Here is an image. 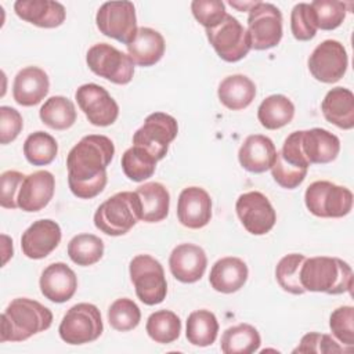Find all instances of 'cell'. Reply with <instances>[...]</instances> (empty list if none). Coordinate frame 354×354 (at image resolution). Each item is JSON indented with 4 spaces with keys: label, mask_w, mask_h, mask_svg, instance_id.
I'll return each instance as SVG.
<instances>
[{
    "label": "cell",
    "mask_w": 354,
    "mask_h": 354,
    "mask_svg": "<svg viewBox=\"0 0 354 354\" xmlns=\"http://www.w3.org/2000/svg\"><path fill=\"white\" fill-rule=\"evenodd\" d=\"M115 155L112 140L102 134L84 136L68 153V184L80 199L100 195L108 181L106 167Z\"/></svg>",
    "instance_id": "obj_1"
},
{
    "label": "cell",
    "mask_w": 354,
    "mask_h": 354,
    "mask_svg": "<svg viewBox=\"0 0 354 354\" xmlns=\"http://www.w3.org/2000/svg\"><path fill=\"white\" fill-rule=\"evenodd\" d=\"M53 324V313L46 306L28 297L11 300L1 314L0 342H24L47 330Z\"/></svg>",
    "instance_id": "obj_2"
},
{
    "label": "cell",
    "mask_w": 354,
    "mask_h": 354,
    "mask_svg": "<svg viewBox=\"0 0 354 354\" xmlns=\"http://www.w3.org/2000/svg\"><path fill=\"white\" fill-rule=\"evenodd\" d=\"M300 282L306 292L342 295L351 292L353 270L337 257H306L300 268Z\"/></svg>",
    "instance_id": "obj_3"
},
{
    "label": "cell",
    "mask_w": 354,
    "mask_h": 354,
    "mask_svg": "<svg viewBox=\"0 0 354 354\" xmlns=\"http://www.w3.org/2000/svg\"><path fill=\"white\" fill-rule=\"evenodd\" d=\"M138 220H141V202L136 191H122L109 196L94 213V225L111 236L127 234Z\"/></svg>",
    "instance_id": "obj_4"
},
{
    "label": "cell",
    "mask_w": 354,
    "mask_h": 354,
    "mask_svg": "<svg viewBox=\"0 0 354 354\" xmlns=\"http://www.w3.org/2000/svg\"><path fill=\"white\" fill-rule=\"evenodd\" d=\"M304 203L308 212L322 218H339L353 209V192L326 180L311 183L304 192Z\"/></svg>",
    "instance_id": "obj_5"
},
{
    "label": "cell",
    "mask_w": 354,
    "mask_h": 354,
    "mask_svg": "<svg viewBox=\"0 0 354 354\" xmlns=\"http://www.w3.org/2000/svg\"><path fill=\"white\" fill-rule=\"evenodd\" d=\"M130 279L137 297L147 306L162 303L167 295V282L162 264L149 254H137L129 266Z\"/></svg>",
    "instance_id": "obj_6"
},
{
    "label": "cell",
    "mask_w": 354,
    "mask_h": 354,
    "mask_svg": "<svg viewBox=\"0 0 354 354\" xmlns=\"http://www.w3.org/2000/svg\"><path fill=\"white\" fill-rule=\"evenodd\" d=\"M104 330L101 313L91 303H77L64 315L58 333L59 337L72 346H80L97 340Z\"/></svg>",
    "instance_id": "obj_7"
},
{
    "label": "cell",
    "mask_w": 354,
    "mask_h": 354,
    "mask_svg": "<svg viewBox=\"0 0 354 354\" xmlns=\"http://www.w3.org/2000/svg\"><path fill=\"white\" fill-rule=\"evenodd\" d=\"M206 36L217 55L225 62H238L252 50L246 28L230 14L216 26L206 29Z\"/></svg>",
    "instance_id": "obj_8"
},
{
    "label": "cell",
    "mask_w": 354,
    "mask_h": 354,
    "mask_svg": "<svg viewBox=\"0 0 354 354\" xmlns=\"http://www.w3.org/2000/svg\"><path fill=\"white\" fill-rule=\"evenodd\" d=\"M86 62L93 73L115 84H127L134 75V62L129 54L108 43L91 46L86 54Z\"/></svg>",
    "instance_id": "obj_9"
},
{
    "label": "cell",
    "mask_w": 354,
    "mask_h": 354,
    "mask_svg": "<svg viewBox=\"0 0 354 354\" xmlns=\"http://www.w3.org/2000/svg\"><path fill=\"white\" fill-rule=\"evenodd\" d=\"M177 120L165 112L148 115L144 124L134 133L133 145L144 148L155 160H162L169 149V144L177 137Z\"/></svg>",
    "instance_id": "obj_10"
},
{
    "label": "cell",
    "mask_w": 354,
    "mask_h": 354,
    "mask_svg": "<svg viewBox=\"0 0 354 354\" xmlns=\"http://www.w3.org/2000/svg\"><path fill=\"white\" fill-rule=\"evenodd\" d=\"M98 30L123 44H130L137 35L136 8L131 1H106L95 15Z\"/></svg>",
    "instance_id": "obj_11"
},
{
    "label": "cell",
    "mask_w": 354,
    "mask_h": 354,
    "mask_svg": "<svg viewBox=\"0 0 354 354\" xmlns=\"http://www.w3.org/2000/svg\"><path fill=\"white\" fill-rule=\"evenodd\" d=\"M248 33L250 46L254 50L275 47L282 39V14L271 3L256 1L249 10Z\"/></svg>",
    "instance_id": "obj_12"
},
{
    "label": "cell",
    "mask_w": 354,
    "mask_h": 354,
    "mask_svg": "<svg viewBox=\"0 0 354 354\" xmlns=\"http://www.w3.org/2000/svg\"><path fill=\"white\" fill-rule=\"evenodd\" d=\"M348 66V57L344 46L337 40H324L308 57V69L314 79L322 83L339 82Z\"/></svg>",
    "instance_id": "obj_13"
},
{
    "label": "cell",
    "mask_w": 354,
    "mask_h": 354,
    "mask_svg": "<svg viewBox=\"0 0 354 354\" xmlns=\"http://www.w3.org/2000/svg\"><path fill=\"white\" fill-rule=\"evenodd\" d=\"M235 210L242 225L252 235L270 232L277 221V213L271 202L259 191H249L239 195Z\"/></svg>",
    "instance_id": "obj_14"
},
{
    "label": "cell",
    "mask_w": 354,
    "mask_h": 354,
    "mask_svg": "<svg viewBox=\"0 0 354 354\" xmlns=\"http://www.w3.org/2000/svg\"><path fill=\"white\" fill-rule=\"evenodd\" d=\"M75 100L93 126H111L119 116L116 101L102 86L95 83L82 84L75 93Z\"/></svg>",
    "instance_id": "obj_15"
},
{
    "label": "cell",
    "mask_w": 354,
    "mask_h": 354,
    "mask_svg": "<svg viewBox=\"0 0 354 354\" xmlns=\"http://www.w3.org/2000/svg\"><path fill=\"white\" fill-rule=\"evenodd\" d=\"M61 236V228L54 220H36L25 230L21 236L22 253L28 259H44L59 245Z\"/></svg>",
    "instance_id": "obj_16"
},
{
    "label": "cell",
    "mask_w": 354,
    "mask_h": 354,
    "mask_svg": "<svg viewBox=\"0 0 354 354\" xmlns=\"http://www.w3.org/2000/svg\"><path fill=\"white\" fill-rule=\"evenodd\" d=\"M177 218L181 225L191 230L207 225L212 218L210 195L201 187L184 188L177 201Z\"/></svg>",
    "instance_id": "obj_17"
},
{
    "label": "cell",
    "mask_w": 354,
    "mask_h": 354,
    "mask_svg": "<svg viewBox=\"0 0 354 354\" xmlns=\"http://www.w3.org/2000/svg\"><path fill=\"white\" fill-rule=\"evenodd\" d=\"M206 253L195 243L177 245L169 257L171 275L183 283H194L199 281L206 271Z\"/></svg>",
    "instance_id": "obj_18"
},
{
    "label": "cell",
    "mask_w": 354,
    "mask_h": 354,
    "mask_svg": "<svg viewBox=\"0 0 354 354\" xmlns=\"http://www.w3.org/2000/svg\"><path fill=\"white\" fill-rule=\"evenodd\" d=\"M55 178L47 170L30 173L22 181L18 194V207L24 212L33 213L44 209L53 199Z\"/></svg>",
    "instance_id": "obj_19"
},
{
    "label": "cell",
    "mask_w": 354,
    "mask_h": 354,
    "mask_svg": "<svg viewBox=\"0 0 354 354\" xmlns=\"http://www.w3.org/2000/svg\"><path fill=\"white\" fill-rule=\"evenodd\" d=\"M39 286L41 295L50 301L65 303L77 289V277L65 263H53L43 270Z\"/></svg>",
    "instance_id": "obj_20"
},
{
    "label": "cell",
    "mask_w": 354,
    "mask_h": 354,
    "mask_svg": "<svg viewBox=\"0 0 354 354\" xmlns=\"http://www.w3.org/2000/svg\"><path fill=\"white\" fill-rule=\"evenodd\" d=\"M48 75L39 66L22 68L12 83V97L22 106L37 105L48 94Z\"/></svg>",
    "instance_id": "obj_21"
},
{
    "label": "cell",
    "mask_w": 354,
    "mask_h": 354,
    "mask_svg": "<svg viewBox=\"0 0 354 354\" xmlns=\"http://www.w3.org/2000/svg\"><path fill=\"white\" fill-rule=\"evenodd\" d=\"M300 148L310 165H325L336 159L340 151L339 138L321 127L300 130Z\"/></svg>",
    "instance_id": "obj_22"
},
{
    "label": "cell",
    "mask_w": 354,
    "mask_h": 354,
    "mask_svg": "<svg viewBox=\"0 0 354 354\" xmlns=\"http://www.w3.org/2000/svg\"><path fill=\"white\" fill-rule=\"evenodd\" d=\"M15 14L39 28H57L66 17L65 7L53 0H18L14 3Z\"/></svg>",
    "instance_id": "obj_23"
},
{
    "label": "cell",
    "mask_w": 354,
    "mask_h": 354,
    "mask_svg": "<svg viewBox=\"0 0 354 354\" xmlns=\"http://www.w3.org/2000/svg\"><path fill=\"white\" fill-rule=\"evenodd\" d=\"M277 149L271 138L263 134L248 136L238 152L241 166L250 173H264L271 169Z\"/></svg>",
    "instance_id": "obj_24"
},
{
    "label": "cell",
    "mask_w": 354,
    "mask_h": 354,
    "mask_svg": "<svg viewBox=\"0 0 354 354\" xmlns=\"http://www.w3.org/2000/svg\"><path fill=\"white\" fill-rule=\"evenodd\" d=\"M249 270L246 263L239 257H223L217 260L209 275V282L216 292L234 293L243 288L248 281Z\"/></svg>",
    "instance_id": "obj_25"
},
{
    "label": "cell",
    "mask_w": 354,
    "mask_h": 354,
    "mask_svg": "<svg viewBox=\"0 0 354 354\" xmlns=\"http://www.w3.org/2000/svg\"><path fill=\"white\" fill-rule=\"evenodd\" d=\"M321 109L324 118L343 130L354 127V94L344 87H335L326 93Z\"/></svg>",
    "instance_id": "obj_26"
},
{
    "label": "cell",
    "mask_w": 354,
    "mask_h": 354,
    "mask_svg": "<svg viewBox=\"0 0 354 354\" xmlns=\"http://www.w3.org/2000/svg\"><path fill=\"white\" fill-rule=\"evenodd\" d=\"M165 47V39L158 30L141 26L138 28L134 40L127 44V54L134 64L140 66H152L163 57Z\"/></svg>",
    "instance_id": "obj_27"
},
{
    "label": "cell",
    "mask_w": 354,
    "mask_h": 354,
    "mask_svg": "<svg viewBox=\"0 0 354 354\" xmlns=\"http://www.w3.org/2000/svg\"><path fill=\"white\" fill-rule=\"evenodd\" d=\"M220 102L231 111L248 108L256 97V84L245 75L227 76L217 88Z\"/></svg>",
    "instance_id": "obj_28"
},
{
    "label": "cell",
    "mask_w": 354,
    "mask_h": 354,
    "mask_svg": "<svg viewBox=\"0 0 354 354\" xmlns=\"http://www.w3.org/2000/svg\"><path fill=\"white\" fill-rule=\"evenodd\" d=\"M141 202V220L145 223H159L169 214L170 195L160 183H145L136 189Z\"/></svg>",
    "instance_id": "obj_29"
},
{
    "label": "cell",
    "mask_w": 354,
    "mask_h": 354,
    "mask_svg": "<svg viewBox=\"0 0 354 354\" xmlns=\"http://www.w3.org/2000/svg\"><path fill=\"white\" fill-rule=\"evenodd\" d=\"M293 116L295 105L283 94L268 95L261 101L257 109V119L267 130H277L289 124Z\"/></svg>",
    "instance_id": "obj_30"
},
{
    "label": "cell",
    "mask_w": 354,
    "mask_h": 354,
    "mask_svg": "<svg viewBox=\"0 0 354 354\" xmlns=\"http://www.w3.org/2000/svg\"><path fill=\"white\" fill-rule=\"evenodd\" d=\"M261 337L259 330L249 324H238L224 330L220 348L224 354H252L259 350Z\"/></svg>",
    "instance_id": "obj_31"
},
{
    "label": "cell",
    "mask_w": 354,
    "mask_h": 354,
    "mask_svg": "<svg viewBox=\"0 0 354 354\" xmlns=\"http://www.w3.org/2000/svg\"><path fill=\"white\" fill-rule=\"evenodd\" d=\"M218 333V321L209 310L192 311L187 318L185 337L192 346H212Z\"/></svg>",
    "instance_id": "obj_32"
},
{
    "label": "cell",
    "mask_w": 354,
    "mask_h": 354,
    "mask_svg": "<svg viewBox=\"0 0 354 354\" xmlns=\"http://www.w3.org/2000/svg\"><path fill=\"white\" fill-rule=\"evenodd\" d=\"M41 122L53 130H66L76 122L75 104L64 95H53L39 111Z\"/></svg>",
    "instance_id": "obj_33"
},
{
    "label": "cell",
    "mask_w": 354,
    "mask_h": 354,
    "mask_svg": "<svg viewBox=\"0 0 354 354\" xmlns=\"http://www.w3.org/2000/svg\"><path fill=\"white\" fill-rule=\"evenodd\" d=\"M145 330L153 342L169 344L178 339L181 321L176 313L170 310H159L148 317Z\"/></svg>",
    "instance_id": "obj_34"
},
{
    "label": "cell",
    "mask_w": 354,
    "mask_h": 354,
    "mask_svg": "<svg viewBox=\"0 0 354 354\" xmlns=\"http://www.w3.org/2000/svg\"><path fill=\"white\" fill-rule=\"evenodd\" d=\"M104 242L93 234H77L68 243L69 259L82 267H88L101 260Z\"/></svg>",
    "instance_id": "obj_35"
},
{
    "label": "cell",
    "mask_w": 354,
    "mask_h": 354,
    "mask_svg": "<svg viewBox=\"0 0 354 354\" xmlns=\"http://www.w3.org/2000/svg\"><path fill=\"white\" fill-rule=\"evenodd\" d=\"M58 153L55 138L46 131H35L29 134L24 142V155L33 166L50 165Z\"/></svg>",
    "instance_id": "obj_36"
},
{
    "label": "cell",
    "mask_w": 354,
    "mask_h": 354,
    "mask_svg": "<svg viewBox=\"0 0 354 354\" xmlns=\"http://www.w3.org/2000/svg\"><path fill=\"white\" fill-rule=\"evenodd\" d=\"M120 165L126 177L136 183L148 180L156 169L155 158L137 145H133L123 152Z\"/></svg>",
    "instance_id": "obj_37"
},
{
    "label": "cell",
    "mask_w": 354,
    "mask_h": 354,
    "mask_svg": "<svg viewBox=\"0 0 354 354\" xmlns=\"http://www.w3.org/2000/svg\"><path fill=\"white\" fill-rule=\"evenodd\" d=\"M304 260V254L290 253L278 261L275 268V278L285 292L292 295H303L306 292L300 282V268Z\"/></svg>",
    "instance_id": "obj_38"
},
{
    "label": "cell",
    "mask_w": 354,
    "mask_h": 354,
    "mask_svg": "<svg viewBox=\"0 0 354 354\" xmlns=\"http://www.w3.org/2000/svg\"><path fill=\"white\" fill-rule=\"evenodd\" d=\"M140 321L141 311L131 299H116L108 308V322L115 330H131L138 326Z\"/></svg>",
    "instance_id": "obj_39"
},
{
    "label": "cell",
    "mask_w": 354,
    "mask_h": 354,
    "mask_svg": "<svg viewBox=\"0 0 354 354\" xmlns=\"http://www.w3.org/2000/svg\"><path fill=\"white\" fill-rule=\"evenodd\" d=\"M317 28L322 30H333L342 25L346 18V3L336 0H314L310 3Z\"/></svg>",
    "instance_id": "obj_40"
},
{
    "label": "cell",
    "mask_w": 354,
    "mask_h": 354,
    "mask_svg": "<svg viewBox=\"0 0 354 354\" xmlns=\"http://www.w3.org/2000/svg\"><path fill=\"white\" fill-rule=\"evenodd\" d=\"M314 11L308 3H297L290 12V30L296 40L308 41L317 33Z\"/></svg>",
    "instance_id": "obj_41"
},
{
    "label": "cell",
    "mask_w": 354,
    "mask_h": 354,
    "mask_svg": "<svg viewBox=\"0 0 354 354\" xmlns=\"http://www.w3.org/2000/svg\"><path fill=\"white\" fill-rule=\"evenodd\" d=\"M329 328L342 346L351 347L354 344V308L351 306L336 308L329 317Z\"/></svg>",
    "instance_id": "obj_42"
},
{
    "label": "cell",
    "mask_w": 354,
    "mask_h": 354,
    "mask_svg": "<svg viewBox=\"0 0 354 354\" xmlns=\"http://www.w3.org/2000/svg\"><path fill=\"white\" fill-rule=\"evenodd\" d=\"M270 170H271L272 178L275 180V183L278 185H281L282 188H286V189H295L304 181L308 169H300V167L289 165L277 152L275 160Z\"/></svg>",
    "instance_id": "obj_43"
},
{
    "label": "cell",
    "mask_w": 354,
    "mask_h": 354,
    "mask_svg": "<svg viewBox=\"0 0 354 354\" xmlns=\"http://www.w3.org/2000/svg\"><path fill=\"white\" fill-rule=\"evenodd\" d=\"M191 11L205 29L216 26L227 15L225 6L220 0H194L191 3Z\"/></svg>",
    "instance_id": "obj_44"
},
{
    "label": "cell",
    "mask_w": 354,
    "mask_h": 354,
    "mask_svg": "<svg viewBox=\"0 0 354 354\" xmlns=\"http://www.w3.org/2000/svg\"><path fill=\"white\" fill-rule=\"evenodd\" d=\"M346 351L344 346H340L332 336L325 333L310 332L304 335L299 343V346L293 350V353H317V354H333Z\"/></svg>",
    "instance_id": "obj_45"
},
{
    "label": "cell",
    "mask_w": 354,
    "mask_h": 354,
    "mask_svg": "<svg viewBox=\"0 0 354 354\" xmlns=\"http://www.w3.org/2000/svg\"><path fill=\"white\" fill-rule=\"evenodd\" d=\"M26 176L17 170H7L0 176V205L4 209L18 207V194Z\"/></svg>",
    "instance_id": "obj_46"
},
{
    "label": "cell",
    "mask_w": 354,
    "mask_h": 354,
    "mask_svg": "<svg viewBox=\"0 0 354 354\" xmlns=\"http://www.w3.org/2000/svg\"><path fill=\"white\" fill-rule=\"evenodd\" d=\"M24 120L21 113L11 106H0V144L12 142L22 131Z\"/></svg>",
    "instance_id": "obj_47"
},
{
    "label": "cell",
    "mask_w": 354,
    "mask_h": 354,
    "mask_svg": "<svg viewBox=\"0 0 354 354\" xmlns=\"http://www.w3.org/2000/svg\"><path fill=\"white\" fill-rule=\"evenodd\" d=\"M256 4V1H249V3H238V1H230V6L236 8L238 11H249L253 6Z\"/></svg>",
    "instance_id": "obj_48"
}]
</instances>
